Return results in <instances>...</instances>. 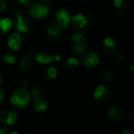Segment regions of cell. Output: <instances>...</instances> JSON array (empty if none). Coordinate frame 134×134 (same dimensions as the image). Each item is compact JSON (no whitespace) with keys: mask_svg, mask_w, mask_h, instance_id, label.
I'll return each instance as SVG.
<instances>
[{"mask_svg":"<svg viewBox=\"0 0 134 134\" xmlns=\"http://www.w3.org/2000/svg\"><path fill=\"white\" fill-rule=\"evenodd\" d=\"M121 3H122V0H114V4H115V5L117 6L118 8L120 7Z\"/></svg>","mask_w":134,"mask_h":134,"instance_id":"27","label":"cell"},{"mask_svg":"<svg viewBox=\"0 0 134 134\" xmlns=\"http://www.w3.org/2000/svg\"><path fill=\"white\" fill-rule=\"evenodd\" d=\"M13 22L11 21L8 18H1L0 19V34L6 33L10 30V28L13 27Z\"/></svg>","mask_w":134,"mask_h":134,"instance_id":"11","label":"cell"},{"mask_svg":"<svg viewBox=\"0 0 134 134\" xmlns=\"http://www.w3.org/2000/svg\"><path fill=\"white\" fill-rule=\"evenodd\" d=\"M102 78L104 80H109L111 78V72L109 70H105L102 73Z\"/></svg>","mask_w":134,"mask_h":134,"instance_id":"22","label":"cell"},{"mask_svg":"<svg viewBox=\"0 0 134 134\" xmlns=\"http://www.w3.org/2000/svg\"><path fill=\"white\" fill-rule=\"evenodd\" d=\"M74 49H75V52H77L79 53H82V52L86 51V44L84 42L79 41V42H77V43L75 45Z\"/></svg>","mask_w":134,"mask_h":134,"instance_id":"17","label":"cell"},{"mask_svg":"<svg viewBox=\"0 0 134 134\" xmlns=\"http://www.w3.org/2000/svg\"><path fill=\"white\" fill-rule=\"evenodd\" d=\"M11 103L20 108H24L30 101V95L24 89L18 90L11 97Z\"/></svg>","mask_w":134,"mask_h":134,"instance_id":"1","label":"cell"},{"mask_svg":"<svg viewBox=\"0 0 134 134\" xmlns=\"http://www.w3.org/2000/svg\"><path fill=\"white\" fill-rule=\"evenodd\" d=\"M72 23L77 27L82 28L86 24L87 20L84 16H82L81 14H79V15H76V16L72 17Z\"/></svg>","mask_w":134,"mask_h":134,"instance_id":"12","label":"cell"},{"mask_svg":"<svg viewBox=\"0 0 134 134\" xmlns=\"http://www.w3.org/2000/svg\"><path fill=\"white\" fill-rule=\"evenodd\" d=\"M28 12L31 16H33L35 17H43L47 15L49 9L44 5L34 4L29 8Z\"/></svg>","mask_w":134,"mask_h":134,"instance_id":"3","label":"cell"},{"mask_svg":"<svg viewBox=\"0 0 134 134\" xmlns=\"http://www.w3.org/2000/svg\"><path fill=\"white\" fill-rule=\"evenodd\" d=\"M4 60L6 63H9V64H14L15 61H16V59L14 57V56L10 53H8L5 54V57H4Z\"/></svg>","mask_w":134,"mask_h":134,"instance_id":"20","label":"cell"},{"mask_svg":"<svg viewBox=\"0 0 134 134\" xmlns=\"http://www.w3.org/2000/svg\"><path fill=\"white\" fill-rule=\"evenodd\" d=\"M8 44L13 49H18L20 46V37L18 34H12L9 39Z\"/></svg>","mask_w":134,"mask_h":134,"instance_id":"10","label":"cell"},{"mask_svg":"<svg viewBox=\"0 0 134 134\" xmlns=\"http://www.w3.org/2000/svg\"><path fill=\"white\" fill-rule=\"evenodd\" d=\"M17 1H18L20 3H21V4L27 5V4H28V3H30L31 0H17Z\"/></svg>","mask_w":134,"mask_h":134,"instance_id":"28","label":"cell"},{"mask_svg":"<svg viewBox=\"0 0 134 134\" xmlns=\"http://www.w3.org/2000/svg\"><path fill=\"white\" fill-rule=\"evenodd\" d=\"M33 107L37 111H45L47 108V104L46 100L39 96L35 97L33 101Z\"/></svg>","mask_w":134,"mask_h":134,"instance_id":"9","label":"cell"},{"mask_svg":"<svg viewBox=\"0 0 134 134\" xmlns=\"http://www.w3.org/2000/svg\"><path fill=\"white\" fill-rule=\"evenodd\" d=\"M60 59H61V56L59 54H55V56L53 57V60H55L56 61H59L60 60Z\"/></svg>","mask_w":134,"mask_h":134,"instance_id":"30","label":"cell"},{"mask_svg":"<svg viewBox=\"0 0 134 134\" xmlns=\"http://www.w3.org/2000/svg\"><path fill=\"white\" fill-rule=\"evenodd\" d=\"M1 82H2V80H1V75H0V84H1Z\"/></svg>","mask_w":134,"mask_h":134,"instance_id":"35","label":"cell"},{"mask_svg":"<svg viewBox=\"0 0 134 134\" xmlns=\"http://www.w3.org/2000/svg\"><path fill=\"white\" fill-rule=\"evenodd\" d=\"M103 49L107 53H113L116 50V42L115 40L112 38H107L104 41Z\"/></svg>","mask_w":134,"mask_h":134,"instance_id":"8","label":"cell"},{"mask_svg":"<svg viewBox=\"0 0 134 134\" xmlns=\"http://www.w3.org/2000/svg\"><path fill=\"white\" fill-rule=\"evenodd\" d=\"M31 53H29L20 61V68L24 71H27L31 68Z\"/></svg>","mask_w":134,"mask_h":134,"instance_id":"13","label":"cell"},{"mask_svg":"<svg viewBox=\"0 0 134 134\" xmlns=\"http://www.w3.org/2000/svg\"><path fill=\"white\" fill-rule=\"evenodd\" d=\"M128 2H129V0H122V3H121V5L120 7L119 8V9H121L122 12L126 9L127 5H128Z\"/></svg>","mask_w":134,"mask_h":134,"instance_id":"24","label":"cell"},{"mask_svg":"<svg viewBox=\"0 0 134 134\" xmlns=\"http://www.w3.org/2000/svg\"><path fill=\"white\" fill-rule=\"evenodd\" d=\"M116 60H117L118 63L122 64V63H123L125 61V57L123 55H122V54H118L116 56Z\"/></svg>","mask_w":134,"mask_h":134,"instance_id":"25","label":"cell"},{"mask_svg":"<svg viewBox=\"0 0 134 134\" xmlns=\"http://www.w3.org/2000/svg\"><path fill=\"white\" fill-rule=\"evenodd\" d=\"M41 1H42V2H46V1H49V0H41Z\"/></svg>","mask_w":134,"mask_h":134,"instance_id":"34","label":"cell"},{"mask_svg":"<svg viewBox=\"0 0 134 134\" xmlns=\"http://www.w3.org/2000/svg\"><path fill=\"white\" fill-rule=\"evenodd\" d=\"M122 133L123 134H128L130 133V132H129V130H126V129H125L123 131H122Z\"/></svg>","mask_w":134,"mask_h":134,"instance_id":"33","label":"cell"},{"mask_svg":"<svg viewBox=\"0 0 134 134\" xmlns=\"http://www.w3.org/2000/svg\"><path fill=\"white\" fill-rule=\"evenodd\" d=\"M46 31L48 34L53 37H58L60 35V28L55 24H49L46 27Z\"/></svg>","mask_w":134,"mask_h":134,"instance_id":"15","label":"cell"},{"mask_svg":"<svg viewBox=\"0 0 134 134\" xmlns=\"http://www.w3.org/2000/svg\"><path fill=\"white\" fill-rule=\"evenodd\" d=\"M122 115V109L119 107H113L108 111V117L113 120H118Z\"/></svg>","mask_w":134,"mask_h":134,"instance_id":"14","label":"cell"},{"mask_svg":"<svg viewBox=\"0 0 134 134\" xmlns=\"http://www.w3.org/2000/svg\"><path fill=\"white\" fill-rule=\"evenodd\" d=\"M84 38V35L83 33H80V32H78V33H74L72 35V40L75 42H79V41H82Z\"/></svg>","mask_w":134,"mask_h":134,"instance_id":"21","label":"cell"},{"mask_svg":"<svg viewBox=\"0 0 134 134\" xmlns=\"http://www.w3.org/2000/svg\"><path fill=\"white\" fill-rule=\"evenodd\" d=\"M6 9V5L3 1H0V12L5 11Z\"/></svg>","mask_w":134,"mask_h":134,"instance_id":"26","label":"cell"},{"mask_svg":"<svg viewBox=\"0 0 134 134\" xmlns=\"http://www.w3.org/2000/svg\"><path fill=\"white\" fill-rule=\"evenodd\" d=\"M94 97L100 101H107L110 97V90L105 86H100L96 89Z\"/></svg>","mask_w":134,"mask_h":134,"instance_id":"7","label":"cell"},{"mask_svg":"<svg viewBox=\"0 0 134 134\" xmlns=\"http://www.w3.org/2000/svg\"><path fill=\"white\" fill-rule=\"evenodd\" d=\"M81 61L85 64L87 68H90L92 66L97 65L99 64V56L95 52H82L80 56Z\"/></svg>","mask_w":134,"mask_h":134,"instance_id":"2","label":"cell"},{"mask_svg":"<svg viewBox=\"0 0 134 134\" xmlns=\"http://www.w3.org/2000/svg\"><path fill=\"white\" fill-rule=\"evenodd\" d=\"M59 26L61 28H66L68 24H69L70 20H71V16L70 14L68 13L67 10L62 9L57 11V14H56Z\"/></svg>","mask_w":134,"mask_h":134,"instance_id":"4","label":"cell"},{"mask_svg":"<svg viewBox=\"0 0 134 134\" xmlns=\"http://www.w3.org/2000/svg\"><path fill=\"white\" fill-rule=\"evenodd\" d=\"M57 70L54 68H51L47 71L46 75V79H48V80L49 79H53L57 76Z\"/></svg>","mask_w":134,"mask_h":134,"instance_id":"18","label":"cell"},{"mask_svg":"<svg viewBox=\"0 0 134 134\" xmlns=\"http://www.w3.org/2000/svg\"><path fill=\"white\" fill-rule=\"evenodd\" d=\"M4 90H0V100H2L4 99Z\"/></svg>","mask_w":134,"mask_h":134,"instance_id":"31","label":"cell"},{"mask_svg":"<svg viewBox=\"0 0 134 134\" xmlns=\"http://www.w3.org/2000/svg\"><path fill=\"white\" fill-rule=\"evenodd\" d=\"M8 131L5 127H0V134H5Z\"/></svg>","mask_w":134,"mask_h":134,"instance_id":"29","label":"cell"},{"mask_svg":"<svg viewBox=\"0 0 134 134\" xmlns=\"http://www.w3.org/2000/svg\"><path fill=\"white\" fill-rule=\"evenodd\" d=\"M41 94H42V90H41V88H39L38 86L33 88V90H32V95L35 97H39V96H41Z\"/></svg>","mask_w":134,"mask_h":134,"instance_id":"23","label":"cell"},{"mask_svg":"<svg viewBox=\"0 0 134 134\" xmlns=\"http://www.w3.org/2000/svg\"><path fill=\"white\" fill-rule=\"evenodd\" d=\"M36 58V60L39 63V64H49L50 62L53 61V57H51V56H49V55H46L45 53H38L35 57Z\"/></svg>","mask_w":134,"mask_h":134,"instance_id":"16","label":"cell"},{"mask_svg":"<svg viewBox=\"0 0 134 134\" xmlns=\"http://www.w3.org/2000/svg\"><path fill=\"white\" fill-rule=\"evenodd\" d=\"M16 30L21 32H26L31 27L30 21L24 17L20 12L16 13Z\"/></svg>","mask_w":134,"mask_h":134,"instance_id":"5","label":"cell"},{"mask_svg":"<svg viewBox=\"0 0 134 134\" xmlns=\"http://www.w3.org/2000/svg\"><path fill=\"white\" fill-rule=\"evenodd\" d=\"M29 86V81L28 80H24V82H23V87L24 88H26Z\"/></svg>","mask_w":134,"mask_h":134,"instance_id":"32","label":"cell"},{"mask_svg":"<svg viewBox=\"0 0 134 134\" xmlns=\"http://www.w3.org/2000/svg\"><path fill=\"white\" fill-rule=\"evenodd\" d=\"M67 63H68V67H69L70 68H71V69H75V68H77L78 66H79V61H78V60L75 59V58H69V59L68 60Z\"/></svg>","mask_w":134,"mask_h":134,"instance_id":"19","label":"cell"},{"mask_svg":"<svg viewBox=\"0 0 134 134\" xmlns=\"http://www.w3.org/2000/svg\"><path fill=\"white\" fill-rule=\"evenodd\" d=\"M0 120L2 123L6 125H13L15 123L16 120V113L15 111H11L8 110H5L1 113Z\"/></svg>","mask_w":134,"mask_h":134,"instance_id":"6","label":"cell"}]
</instances>
